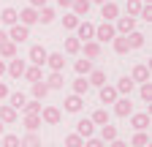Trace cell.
<instances>
[{
	"mask_svg": "<svg viewBox=\"0 0 152 147\" xmlns=\"http://www.w3.org/2000/svg\"><path fill=\"white\" fill-rule=\"evenodd\" d=\"M76 38H79L82 44H84V41H92V38H95V25L87 22V19L79 22V25H76Z\"/></svg>",
	"mask_w": 152,
	"mask_h": 147,
	"instance_id": "obj_7",
	"label": "cell"
},
{
	"mask_svg": "<svg viewBox=\"0 0 152 147\" xmlns=\"http://www.w3.org/2000/svg\"><path fill=\"white\" fill-rule=\"evenodd\" d=\"M73 134H79L82 139H90V136H95V125H92V120H90V117L79 120V123H76V131H73Z\"/></svg>",
	"mask_w": 152,
	"mask_h": 147,
	"instance_id": "obj_14",
	"label": "cell"
},
{
	"mask_svg": "<svg viewBox=\"0 0 152 147\" xmlns=\"http://www.w3.org/2000/svg\"><path fill=\"white\" fill-rule=\"evenodd\" d=\"M71 3H73V0H57V6H60V8H71Z\"/></svg>",
	"mask_w": 152,
	"mask_h": 147,
	"instance_id": "obj_50",
	"label": "cell"
},
{
	"mask_svg": "<svg viewBox=\"0 0 152 147\" xmlns=\"http://www.w3.org/2000/svg\"><path fill=\"white\" fill-rule=\"evenodd\" d=\"M46 49L41 46V44H33L30 46V52H27V60H30V65H38V68H44V63H46Z\"/></svg>",
	"mask_w": 152,
	"mask_h": 147,
	"instance_id": "obj_3",
	"label": "cell"
},
{
	"mask_svg": "<svg viewBox=\"0 0 152 147\" xmlns=\"http://www.w3.org/2000/svg\"><path fill=\"white\" fill-rule=\"evenodd\" d=\"M22 109H25V115H41V109H44V106H41V101H35V98H33V101H25Z\"/></svg>",
	"mask_w": 152,
	"mask_h": 147,
	"instance_id": "obj_39",
	"label": "cell"
},
{
	"mask_svg": "<svg viewBox=\"0 0 152 147\" xmlns=\"http://www.w3.org/2000/svg\"><path fill=\"white\" fill-rule=\"evenodd\" d=\"M16 44H11V41H3V44H0V57H3V60H14L16 57Z\"/></svg>",
	"mask_w": 152,
	"mask_h": 147,
	"instance_id": "obj_26",
	"label": "cell"
},
{
	"mask_svg": "<svg viewBox=\"0 0 152 147\" xmlns=\"http://www.w3.org/2000/svg\"><path fill=\"white\" fill-rule=\"evenodd\" d=\"M141 3H144V6H152V0H141Z\"/></svg>",
	"mask_w": 152,
	"mask_h": 147,
	"instance_id": "obj_54",
	"label": "cell"
},
{
	"mask_svg": "<svg viewBox=\"0 0 152 147\" xmlns=\"http://www.w3.org/2000/svg\"><path fill=\"white\" fill-rule=\"evenodd\" d=\"M63 109H65V112H71V115H79L82 112V109H84V98L82 96H68L65 101H63Z\"/></svg>",
	"mask_w": 152,
	"mask_h": 147,
	"instance_id": "obj_8",
	"label": "cell"
},
{
	"mask_svg": "<svg viewBox=\"0 0 152 147\" xmlns=\"http://www.w3.org/2000/svg\"><path fill=\"white\" fill-rule=\"evenodd\" d=\"M25 101H27V96H25V93H8V106H11V109H16V112L25 106Z\"/></svg>",
	"mask_w": 152,
	"mask_h": 147,
	"instance_id": "obj_34",
	"label": "cell"
},
{
	"mask_svg": "<svg viewBox=\"0 0 152 147\" xmlns=\"http://www.w3.org/2000/svg\"><path fill=\"white\" fill-rule=\"evenodd\" d=\"M109 147H128V142H122V139H114V142H109Z\"/></svg>",
	"mask_w": 152,
	"mask_h": 147,
	"instance_id": "obj_49",
	"label": "cell"
},
{
	"mask_svg": "<svg viewBox=\"0 0 152 147\" xmlns=\"http://www.w3.org/2000/svg\"><path fill=\"white\" fill-rule=\"evenodd\" d=\"M6 33H8V41H11V44H22V41H27V38H30V27L19 25V22H16V25H11Z\"/></svg>",
	"mask_w": 152,
	"mask_h": 147,
	"instance_id": "obj_1",
	"label": "cell"
},
{
	"mask_svg": "<svg viewBox=\"0 0 152 147\" xmlns=\"http://www.w3.org/2000/svg\"><path fill=\"white\" fill-rule=\"evenodd\" d=\"M114 115H117V117H130L133 115V104H130V98H117V101H114Z\"/></svg>",
	"mask_w": 152,
	"mask_h": 147,
	"instance_id": "obj_10",
	"label": "cell"
},
{
	"mask_svg": "<svg viewBox=\"0 0 152 147\" xmlns=\"http://www.w3.org/2000/svg\"><path fill=\"white\" fill-rule=\"evenodd\" d=\"M25 68H27V60H19V57H14V60L6 63V74H8L11 79H22L25 76Z\"/></svg>",
	"mask_w": 152,
	"mask_h": 147,
	"instance_id": "obj_5",
	"label": "cell"
},
{
	"mask_svg": "<svg viewBox=\"0 0 152 147\" xmlns=\"http://www.w3.org/2000/svg\"><path fill=\"white\" fill-rule=\"evenodd\" d=\"M125 38H128V46H130V49H139V46H144V35H141L139 30H133V33H128Z\"/></svg>",
	"mask_w": 152,
	"mask_h": 147,
	"instance_id": "obj_37",
	"label": "cell"
},
{
	"mask_svg": "<svg viewBox=\"0 0 152 147\" xmlns=\"http://www.w3.org/2000/svg\"><path fill=\"white\" fill-rule=\"evenodd\" d=\"M19 22V11L16 8H3V11H0V25H6V27H11V25H16Z\"/></svg>",
	"mask_w": 152,
	"mask_h": 147,
	"instance_id": "obj_20",
	"label": "cell"
},
{
	"mask_svg": "<svg viewBox=\"0 0 152 147\" xmlns=\"http://www.w3.org/2000/svg\"><path fill=\"white\" fill-rule=\"evenodd\" d=\"M44 6H46V0H30V8H35V11L44 8Z\"/></svg>",
	"mask_w": 152,
	"mask_h": 147,
	"instance_id": "obj_48",
	"label": "cell"
},
{
	"mask_svg": "<svg viewBox=\"0 0 152 147\" xmlns=\"http://www.w3.org/2000/svg\"><path fill=\"white\" fill-rule=\"evenodd\" d=\"M90 3H95V6H103V3H106V0H90Z\"/></svg>",
	"mask_w": 152,
	"mask_h": 147,
	"instance_id": "obj_52",
	"label": "cell"
},
{
	"mask_svg": "<svg viewBox=\"0 0 152 147\" xmlns=\"http://www.w3.org/2000/svg\"><path fill=\"white\" fill-rule=\"evenodd\" d=\"M101 142H114V139H120V131H117V125H111V123H106V125H101V136H98Z\"/></svg>",
	"mask_w": 152,
	"mask_h": 147,
	"instance_id": "obj_22",
	"label": "cell"
},
{
	"mask_svg": "<svg viewBox=\"0 0 152 147\" xmlns=\"http://www.w3.org/2000/svg\"><path fill=\"white\" fill-rule=\"evenodd\" d=\"M19 147H44V144H41V136L38 134H25L19 139Z\"/></svg>",
	"mask_w": 152,
	"mask_h": 147,
	"instance_id": "obj_35",
	"label": "cell"
},
{
	"mask_svg": "<svg viewBox=\"0 0 152 147\" xmlns=\"http://www.w3.org/2000/svg\"><path fill=\"white\" fill-rule=\"evenodd\" d=\"M141 0H128V3H125V8H128V16H133V19H136V16H139V11H141Z\"/></svg>",
	"mask_w": 152,
	"mask_h": 147,
	"instance_id": "obj_42",
	"label": "cell"
},
{
	"mask_svg": "<svg viewBox=\"0 0 152 147\" xmlns=\"http://www.w3.org/2000/svg\"><path fill=\"white\" fill-rule=\"evenodd\" d=\"M44 65H49L52 71H65V57H63V52H49Z\"/></svg>",
	"mask_w": 152,
	"mask_h": 147,
	"instance_id": "obj_12",
	"label": "cell"
},
{
	"mask_svg": "<svg viewBox=\"0 0 152 147\" xmlns=\"http://www.w3.org/2000/svg\"><path fill=\"white\" fill-rule=\"evenodd\" d=\"M130 79H133V85H144V82H149V65H144V63L133 65Z\"/></svg>",
	"mask_w": 152,
	"mask_h": 147,
	"instance_id": "obj_9",
	"label": "cell"
},
{
	"mask_svg": "<svg viewBox=\"0 0 152 147\" xmlns=\"http://www.w3.org/2000/svg\"><path fill=\"white\" fill-rule=\"evenodd\" d=\"M63 144H65V147H84V139H82L79 134H68V136L63 139Z\"/></svg>",
	"mask_w": 152,
	"mask_h": 147,
	"instance_id": "obj_41",
	"label": "cell"
},
{
	"mask_svg": "<svg viewBox=\"0 0 152 147\" xmlns=\"http://www.w3.org/2000/svg\"><path fill=\"white\" fill-rule=\"evenodd\" d=\"M0 147H19V136L16 134H3L0 136Z\"/></svg>",
	"mask_w": 152,
	"mask_h": 147,
	"instance_id": "obj_43",
	"label": "cell"
},
{
	"mask_svg": "<svg viewBox=\"0 0 152 147\" xmlns=\"http://www.w3.org/2000/svg\"><path fill=\"white\" fill-rule=\"evenodd\" d=\"M147 144H149V134L147 131H136V134H133L130 147H147Z\"/></svg>",
	"mask_w": 152,
	"mask_h": 147,
	"instance_id": "obj_38",
	"label": "cell"
},
{
	"mask_svg": "<svg viewBox=\"0 0 152 147\" xmlns=\"http://www.w3.org/2000/svg\"><path fill=\"white\" fill-rule=\"evenodd\" d=\"M41 123H46V125H60V120H63V112L57 106H44L41 109Z\"/></svg>",
	"mask_w": 152,
	"mask_h": 147,
	"instance_id": "obj_4",
	"label": "cell"
},
{
	"mask_svg": "<svg viewBox=\"0 0 152 147\" xmlns=\"http://www.w3.org/2000/svg\"><path fill=\"white\" fill-rule=\"evenodd\" d=\"M73 68H76V74H79V76H87V74H90L95 65H92V60L82 57V60H76V63H73Z\"/></svg>",
	"mask_w": 152,
	"mask_h": 147,
	"instance_id": "obj_33",
	"label": "cell"
},
{
	"mask_svg": "<svg viewBox=\"0 0 152 147\" xmlns=\"http://www.w3.org/2000/svg\"><path fill=\"white\" fill-rule=\"evenodd\" d=\"M101 16H103V22H114L120 16V6L111 3V0H106V3L101 6Z\"/></svg>",
	"mask_w": 152,
	"mask_h": 147,
	"instance_id": "obj_11",
	"label": "cell"
},
{
	"mask_svg": "<svg viewBox=\"0 0 152 147\" xmlns=\"http://www.w3.org/2000/svg\"><path fill=\"white\" fill-rule=\"evenodd\" d=\"M139 96H141L144 104H152V82H144V85L139 87Z\"/></svg>",
	"mask_w": 152,
	"mask_h": 147,
	"instance_id": "obj_40",
	"label": "cell"
},
{
	"mask_svg": "<svg viewBox=\"0 0 152 147\" xmlns=\"http://www.w3.org/2000/svg\"><path fill=\"white\" fill-rule=\"evenodd\" d=\"M25 128H27V134H38V128H41V117L38 115H25Z\"/></svg>",
	"mask_w": 152,
	"mask_h": 147,
	"instance_id": "obj_27",
	"label": "cell"
},
{
	"mask_svg": "<svg viewBox=\"0 0 152 147\" xmlns=\"http://www.w3.org/2000/svg\"><path fill=\"white\" fill-rule=\"evenodd\" d=\"M8 93H11V90H8V85H6V82H0V101H3V98H8Z\"/></svg>",
	"mask_w": 152,
	"mask_h": 147,
	"instance_id": "obj_47",
	"label": "cell"
},
{
	"mask_svg": "<svg viewBox=\"0 0 152 147\" xmlns=\"http://www.w3.org/2000/svg\"><path fill=\"white\" fill-rule=\"evenodd\" d=\"M87 93H90V82H87V76H79V79L73 82V96H82L84 98Z\"/></svg>",
	"mask_w": 152,
	"mask_h": 147,
	"instance_id": "obj_28",
	"label": "cell"
},
{
	"mask_svg": "<svg viewBox=\"0 0 152 147\" xmlns=\"http://www.w3.org/2000/svg\"><path fill=\"white\" fill-rule=\"evenodd\" d=\"M54 8H49V6H44V8H38V22H41V25H52L54 22Z\"/></svg>",
	"mask_w": 152,
	"mask_h": 147,
	"instance_id": "obj_29",
	"label": "cell"
},
{
	"mask_svg": "<svg viewBox=\"0 0 152 147\" xmlns=\"http://www.w3.org/2000/svg\"><path fill=\"white\" fill-rule=\"evenodd\" d=\"M90 8H92L90 0H73V3H71V14H73V16H79V19L90 14Z\"/></svg>",
	"mask_w": 152,
	"mask_h": 147,
	"instance_id": "obj_18",
	"label": "cell"
},
{
	"mask_svg": "<svg viewBox=\"0 0 152 147\" xmlns=\"http://www.w3.org/2000/svg\"><path fill=\"white\" fill-rule=\"evenodd\" d=\"M133 79L130 76H122V79H117V85H114V90H117V96H122V98H130V93H133Z\"/></svg>",
	"mask_w": 152,
	"mask_h": 147,
	"instance_id": "obj_16",
	"label": "cell"
},
{
	"mask_svg": "<svg viewBox=\"0 0 152 147\" xmlns=\"http://www.w3.org/2000/svg\"><path fill=\"white\" fill-rule=\"evenodd\" d=\"M25 79L33 85V82H41L44 74H41V68H38V65H27V68H25Z\"/></svg>",
	"mask_w": 152,
	"mask_h": 147,
	"instance_id": "obj_36",
	"label": "cell"
},
{
	"mask_svg": "<svg viewBox=\"0 0 152 147\" xmlns=\"http://www.w3.org/2000/svg\"><path fill=\"white\" fill-rule=\"evenodd\" d=\"M38 22V11L35 8H22V11H19V25H25V27H30V25H35Z\"/></svg>",
	"mask_w": 152,
	"mask_h": 147,
	"instance_id": "obj_19",
	"label": "cell"
},
{
	"mask_svg": "<svg viewBox=\"0 0 152 147\" xmlns=\"http://www.w3.org/2000/svg\"><path fill=\"white\" fill-rule=\"evenodd\" d=\"M65 54H79L82 52V41L79 38H76V35H71V38H65Z\"/></svg>",
	"mask_w": 152,
	"mask_h": 147,
	"instance_id": "obj_32",
	"label": "cell"
},
{
	"mask_svg": "<svg viewBox=\"0 0 152 147\" xmlns=\"http://www.w3.org/2000/svg\"><path fill=\"white\" fill-rule=\"evenodd\" d=\"M114 30H117V35H128L136 30V19L133 16H117L114 19Z\"/></svg>",
	"mask_w": 152,
	"mask_h": 147,
	"instance_id": "obj_6",
	"label": "cell"
},
{
	"mask_svg": "<svg viewBox=\"0 0 152 147\" xmlns=\"http://www.w3.org/2000/svg\"><path fill=\"white\" fill-rule=\"evenodd\" d=\"M130 125L136 131H147L149 128V112H133L130 115Z\"/></svg>",
	"mask_w": 152,
	"mask_h": 147,
	"instance_id": "obj_15",
	"label": "cell"
},
{
	"mask_svg": "<svg viewBox=\"0 0 152 147\" xmlns=\"http://www.w3.org/2000/svg\"><path fill=\"white\" fill-rule=\"evenodd\" d=\"M82 19H79V16H73V14H65L63 16V27L65 30H76V25H79Z\"/></svg>",
	"mask_w": 152,
	"mask_h": 147,
	"instance_id": "obj_44",
	"label": "cell"
},
{
	"mask_svg": "<svg viewBox=\"0 0 152 147\" xmlns=\"http://www.w3.org/2000/svg\"><path fill=\"white\" fill-rule=\"evenodd\" d=\"M0 76H6V63L0 60Z\"/></svg>",
	"mask_w": 152,
	"mask_h": 147,
	"instance_id": "obj_51",
	"label": "cell"
},
{
	"mask_svg": "<svg viewBox=\"0 0 152 147\" xmlns=\"http://www.w3.org/2000/svg\"><path fill=\"white\" fill-rule=\"evenodd\" d=\"M3 134H6V125H3V123H0V136H3Z\"/></svg>",
	"mask_w": 152,
	"mask_h": 147,
	"instance_id": "obj_53",
	"label": "cell"
},
{
	"mask_svg": "<svg viewBox=\"0 0 152 147\" xmlns=\"http://www.w3.org/2000/svg\"><path fill=\"white\" fill-rule=\"evenodd\" d=\"M114 35H117V30H114V22H101V25H95V38L92 41H111Z\"/></svg>",
	"mask_w": 152,
	"mask_h": 147,
	"instance_id": "obj_2",
	"label": "cell"
},
{
	"mask_svg": "<svg viewBox=\"0 0 152 147\" xmlns=\"http://www.w3.org/2000/svg\"><path fill=\"white\" fill-rule=\"evenodd\" d=\"M139 16L144 22H152V6H141V11H139Z\"/></svg>",
	"mask_w": 152,
	"mask_h": 147,
	"instance_id": "obj_45",
	"label": "cell"
},
{
	"mask_svg": "<svg viewBox=\"0 0 152 147\" xmlns=\"http://www.w3.org/2000/svg\"><path fill=\"white\" fill-rule=\"evenodd\" d=\"M84 147H106V142H101L98 136H90V139H84Z\"/></svg>",
	"mask_w": 152,
	"mask_h": 147,
	"instance_id": "obj_46",
	"label": "cell"
},
{
	"mask_svg": "<svg viewBox=\"0 0 152 147\" xmlns=\"http://www.w3.org/2000/svg\"><path fill=\"white\" fill-rule=\"evenodd\" d=\"M111 44H114V52H117V54H128V52H130V46H128V38H125V35H114V38H111Z\"/></svg>",
	"mask_w": 152,
	"mask_h": 147,
	"instance_id": "obj_31",
	"label": "cell"
},
{
	"mask_svg": "<svg viewBox=\"0 0 152 147\" xmlns=\"http://www.w3.org/2000/svg\"><path fill=\"white\" fill-rule=\"evenodd\" d=\"M87 82H90V87H103V85H106V71L92 68V71L87 74Z\"/></svg>",
	"mask_w": 152,
	"mask_h": 147,
	"instance_id": "obj_21",
	"label": "cell"
},
{
	"mask_svg": "<svg viewBox=\"0 0 152 147\" xmlns=\"http://www.w3.org/2000/svg\"><path fill=\"white\" fill-rule=\"evenodd\" d=\"M90 120H92V125H106L111 120V115H109V109H95Z\"/></svg>",
	"mask_w": 152,
	"mask_h": 147,
	"instance_id": "obj_30",
	"label": "cell"
},
{
	"mask_svg": "<svg viewBox=\"0 0 152 147\" xmlns=\"http://www.w3.org/2000/svg\"><path fill=\"white\" fill-rule=\"evenodd\" d=\"M65 79H63V71H52L49 76H46V87L49 90H63Z\"/></svg>",
	"mask_w": 152,
	"mask_h": 147,
	"instance_id": "obj_24",
	"label": "cell"
},
{
	"mask_svg": "<svg viewBox=\"0 0 152 147\" xmlns=\"http://www.w3.org/2000/svg\"><path fill=\"white\" fill-rule=\"evenodd\" d=\"M82 52H84V57H87V60H98L103 49H101L98 41H84V44H82Z\"/></svg>",
	"mask_w": 152,
	"mask_h": 147,
	"instance_id": "obj_17",
	"label": "cell"
},
{
	"mask_svg": "<svg viewBox=\"0 0 152 147\" xmlns=\"http://www.w3.org/2000/svg\"><path fill=\"white\" fill-rule=\"evenodd\" d=\"M101 90V104H114V101H117L120 96H117V90H114V85H103V87H98Z\"/></svg>",
	"mask_w": 152,
	"mask_h": 147,
	"instance_id": "obj_23",
	"label": "cell"
},
{
	"mask_svg": "<svg viewBox=\"0 0 152 147\" xmlns=\"http://www.w3.org/2000/svg\"><path fill=\"white\" fill-rule=\"evenodd\" d=\"M16 120H19L16 109H11L8 104H0V123H3V125H14Z\"/></svg>",
	"mask_w": 152,
	"mask_h": 147,
	"instance_id": "obj_13",
	"label": "cell"
},
{
	"mask_svg": "<svg viewBox=\"0 0 152 147\" xmlns=\"http://www.w3.org/2000/svg\"><path fill=\"white\" fill-rule=\"evenodd\" d=\"M30 90H33V98L35 101H44L46 96H49V87H46V82L41 79V82H33L30 85Z\"/></svg>",
	"mask_w": 152,
	"mask_h": 147,
	"instance_id": "obj_25",
	"label": "cell"
}]
</instances>
